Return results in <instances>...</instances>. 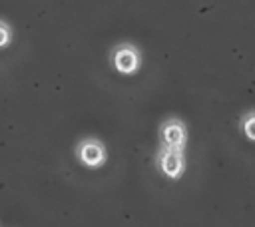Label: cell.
Returning <instances> with one entry per match:
<instances>
[{"instance_id":"obj_2","label":"cell","mask_w":255,"mask_h":227,"mask_svg":"<svg viewBox=\"0 0 255 227\" xmlns=\"http://www.w3.org/2000/svg\"><path fill=\"white\" fill-rule=\"evenodd\" d=\"M112 64H114V68L120 74H133L139 68V52L133 46L124 44V46H120V48L114 50Z\"/></svg>"},{"instance_id":"obj_1","label":"cell","mask_w":255,"mask_h":227,"mask_svg":"<svg viewBox=\"0 0 255 227\" xmlns=\"http://www.w3.org/2000/svg\"><path fill=\"white\" fill-rule=\"evenodd\" d=\"M157 165L159 171L171 179H177L183 173L185 161H183V149L177 147H163L157 155Z\"/></svg>"},{"instance_id":"obj_6","label":"cell","mask_w":255,"mask_h":227,"mask_svg":"<svg viewBox=\"0 0 255 227\" xmlns=\"http://www.w3.org/2000/svg\"><path fill=\"white\" fill-rule=\"evenodd\" d=\"M10 38H12L10 28H8L4 22H0V48H4V46L10 42Z\"/></svg>"},{"instance_id":"obj_4","label":"cell","mask_w":255,"mask_h":227,"mask_svg":"<svg viewBox=\"0 0 255 227\" xmlns=\"http://www.w3.org/2000/svg\"><path fill=\"white\" fill-rule=\"evenodd\" d=\"M185 139H187L185 125H183L179 119H169V121H165V123L161 125V143H163V147H177V149H183Z\"/></svg>"},{"instance_id":"obj_3","label":"cell","mask_w":255,"mask_h":227,"mask_svg":"<svg viewBox=\"0 0 255 227\" xmlns=\"http://www.w3.org/2000/svg\"><path fill=\"white\" fill-rule=\"evenodd\" d=\"M78 159L88 167H100L106 161V149L96 139H86L78 145Z\"/></svg>"},{"instance_id":"obj_5","label":"cell","mask_w":255,"mask_h":227,"mask_svg":"<svg viewBox=\"0 0 255 227\" xmlns=\"http://www.w3.org/2000/svg\"><path fill=\"white\" fill-rule=\"evenodd\" d=\"M241 129H243V133H245V137H247V139L255 141V112H251V114H245V115H243Z\"/></svg>"}]
</instances>
